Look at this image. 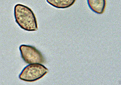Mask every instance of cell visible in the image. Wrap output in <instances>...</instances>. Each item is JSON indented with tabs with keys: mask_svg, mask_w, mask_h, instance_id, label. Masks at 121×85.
<instances>
[{
	"mask_svg": "<svg viewBox=\"0 0 121 85\" xmlns=\"http://www.w3.org/2000/svg\"><path fill=\"white\" fill-rule=\"evenodd\" d=\"M14 15L16 22L23 29L28 31L38 30L36 17L30 8L17 4L14 7Z\"/></svg>",
	"mask_w": 121,
	"mask_h": 85,
	"instance_id": "cell-1",
	"label": "cell"
},
{
	"mask_svg": "<svg viewBox=\"0 0 121 85\" xmlns=\"http://www.w3.org/2000/svg\"><path fill=\"white\" fill-rule=\"evenodd\" d=\"M48 72V69L41 64H30L23 69L19 75V78L25 81H35L42 78Z\"/></svg>",
	"mask_w": 121,
	"mask_h": 85,
	"instance_id": "cell-2",
	"label": "cell"
},
{
	"mask_svg": "<svg viewBox=\"0 0 121 85\" xmlns=\"http://www.w3.org/2000/svg\"><path fill=\"white\" fill-rule=\"evenodd\" d=\"M19 49L21 57L27 64H42L45 62L42 53L34 46L22 44Z\"/></svg>",
	"mask_w": 121,
	"mask_h": 85,
	"instance_id": "cell-3",
	"label": "cell"
},
{
	"mask_svg": "<svg viewBox=\"0 0 121 85\" xmlns=\"http://www.w3.org/2000/svg\"><path fill=\"white\" fill-rule=\"evenodd\" d=\"M89 8L93 12L101 14L104 13L106 5V0H87Z\"/></svg>",
	"mask_w": 121,
	"mask_h": 85,
	"instance_id": "cell-4",
	"label": "cell"
},
{
	"mask_svg": "<svg viewBox=\"0 0 121 85\" xmlns=\"http://www.w3.org/2000/svg\"><path fill=\"white\" fill-rule=\"evenodd\" d=\"M76 0H46L47 2L54 7L59 9L68 8L73 5Z\"/></svg>",
	"mask_w": 121,
	"mask_h": 85,
	"instance_id": "cell-5",
	"label": "cell"
}]
</instances>
